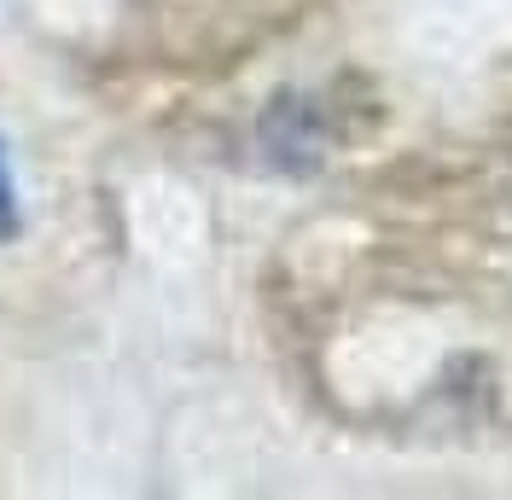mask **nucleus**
<instances>
[{
  "mask_svg": "<svg viewBox=\"0 0 512 500\" xmlns=\"http://www.w3.org/2000/svg\"><path fill=\"white\" fill-rule=\"evenodd\" d=\"M18 227V192H12V169H6V152H0V239Z\"/></svg>",
  "mask_w": 512,
  "mask_h": 500,
  "instance_id": "f257e3e1",
  "label": "nucleus"
}]
</instances>
